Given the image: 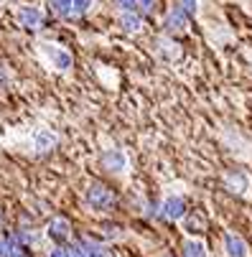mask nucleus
<instances>
[{
  "mask_svg": "<svg viewBox=\"0 0 252 257\" xmlns=\"http://www.w3.org/2000/svg\"><path fill=\"white\" fill-rule=\"evenodd\" d=\"M161 211H163L166 219H184V216H186V201H184L181 196H168V199L163 201Z\"/></svg>",
  "mask_w": 252,
  "mask_h": 257,
  "instance_id": "7ed1b4c3",
  "label": "nucleus"
},
{
  "mask_svg": "<svg viewBox=\"0 0 252 257\" xmlns=\"http://www.w3.org/2000/svg\"><path fill=\"white\" fill-rule=\"evenodd\" d=\"M120 26H122L125 31L135 33V31H140L143 21H140V16H138V13H122V16H120Z\"/></svg>",
  "mask_w": 252,
  "mask_h": 257,
  "instance_id": "9b49d317",
  "label": "nucleus"
},
{
  "mask_svg": "<svg viewBox=\"0 0 252 257\" xmlns=\"http://www.w3.org/2000/svg\"><path fill=\"white\" fill-rule=\"evenodd\" d=\"M87 201H89L94 209H107V206L115 201V194L107 189V186H102V183H92L89 191H87Z\"/></svg>",
  "mask_w": 252,
  "mask_h": 257,
  "instance_id": "f257e3e1",
  "label": "nucleus"
},
{
  "mask_svg": "<svg viewBox=\"0 0 252 257\" xmlns=\"http://www.w3.org/2000/svg\"><path fill=\"white\" fill-rule=\"evenodd\" d=\"M41 49H44V54H49V56H51V64H54V69H59V71H69V69H71V64H74L71 54H69V51H64L61 46L44 44Z\"/></svg>",
  "mask_w": 252,
  "mask_h": 257,
  "instance_id": "f03ea898",
  "label": "nucleus"
},
{
  "mask_svg": "<svg viewBox=\"0 0 252 257\" xmlns=\"http://www.w3.org/2000/svg\"><path fill=\"white\" fill-rule=\"evenodd\" d=\"M117 6L122 8V13H135V8H138V0H117Z\"/></svg>",
  "mask_w": 252,
  "mask_h": 257,
  "instance_id": "2eb2a0df",
  "label": "nucleus"
},
{
  "mask_svg": "<svg viewBox=\"0 0 252 257\" xmlns=\"http://www.w3.org/2000/svg\"><path fill=\"white\" fill-rule=\"evenodd\" d=\"M18 21L26 26V28H36V26H41V11L39 8H21L18 13Z\"/></svg>",
  "mask_w": 252,
  "mask_h": 257,
  "instance_id": "6e6552de",
  "label": "nucleus"
},
{
  "mask_svg": "<svg viewBox=\"0 0 252 257\" xmlns=\"http://www.w3.org/2000/svg\"><path fill=\"white\" fill-rule=\"evenodd\" d=\"M54 143H56V138H54L51 133H46V130H41L39 135H36V148H39V151H46V148H51Z\"/></svg>",
  "mask_w": 252,
  "mask_h": 257,
  "instance_id": "ddd939ff",
  "label": "nucleus"
},
{
  "mask_svg": "<svg viewBox=\"0 0 252 257\" xmlns=\"http://www.w3.org/2000/svg\"><path fill=\"white\" fill-rule=\"evenodd\" d=\"M69 232H71V227H69V222L64 216H54L51 219V224H49V237H54L56 242H64L66 237H69Z\"/></svg>",
  "mask_w": 252,
  "mask_h": 257,
  "instance_id": "0eeeda50",
  "label": "nucleus"
},
{
  "mask_svg": "<svg viewBox=\"0 0 252 257\" xmlns=\"http://www.w3.org/2000/svg\"><path fill=\"white\" fill-rule=\"evenodd\" d=\"M102 163H104L107 171H112V173H122L128 168V158H125L122 151H107L102 156Z\"/></svg>",
  "mask_w": 252,
  "mask_h": 257,
  "instance_id": "423d86ee",
  "label": "nucleus"
},
{
  "mask_svg": "<svg viewBox=\"0 0 252 257\" xmlns=\"http://www.w3.org/2000/svg\"><path fill=\"white\" fill-rule=\"evenodd\" d=\"M71 254H74V252H69V249H64V247H56L49 257H71Z\"/></svg>",
  "mask_w": 252,
  "mask_h": 257,
  "instance_id": "f3484780",
  "label": "nucleus"
},
{
  "mask_svg": "<svg viewBox=\"0 0 252 257\" xmlns=\"http://www.w3.org/2000/svg\"><path fill=\"white\" fill-rule=\"evenodd\" d=\"M71 257H89V252H84V249H82V252H74Z\"/></svg>",
  "mask_w": 252,
  "mask_h": 257,
  "instance_id": "aec40b11",
  "label": "nucleus"
},
{
  "mask_svg": "<svg viewBox=\"0 0 252 257\" xmlns=\"http://www.w3.org/2000/svg\"><path fill=\"white\" fill-rule=\"evenodd\" d=\"M51 6H54V13H56V16L74 13V0H51Z\"/></svg>",
  "mask_w": 252,
  "mask_h": 257,
  "instance_id": "f8f14e48",
  "label": "nucleus"
},
{
  "mask_svg": "<svg viewBox=\"0 0 252 257\" xmlns=\"http://www.w3.org/2000/svg\"><path fill=\"white\" fill-rule=\"evenodd\" d=\"M94 0H74V13H87Z\"/></svg>",
  "mask_w": 252,
  "mask_h": 257,
  "instance_id": "dca6fc26",
  "label": "nucleus"
},
{
  "mask_svg": "<svg viewBox=\"0 0 252 257\" xmlns=\"http://www.w3.org/2000/svg\"><path fill=\"white\" fill-rule=\"evenodd\" d=\"M201 227V219H189V229H191V234H194V229H199Z\"/></svg>",
  "mask_w": 252,
  "mask_h": 257,
  "instance_id": "6ab92c4d",
  "label": "nucleus"
},
{
  "mask_svg": "<svg viewBox=\"0 0 252 257\" xmlns=\"http://www.w3.org/2000/svg\"><path fill=\"white\" fill-rule=\"evenodd\" d=\"M224 252L229 254V257H247V242L239 237V234H234V232H229V234H224Z\"/></svg>",
  "mask_w": 252,
  "mask_h": 257,
  "instance_id": "20e7f679",
  "label": "nucleus"
},
{
  "mask_svg": "<svg viewBox=\"0 0 252 257\" xmlns=\"http://www.w3.org/2000/svg\"><path fill=\"white\" fill-rule=\"evenodd\" d=\"M186 13L181 11V8H173L171 13H168V18H166V28L168 31H184L186 28Z\"/></svg>",
  "mask_w": 252,
  "mask_h": 257,
  "instance_id": "1a4fd4ad",
  "label": "nucleus"
},
{
  "mask_svg": "<svg viewBox=\"0 0 252 257\" xmlns=\"http://www.w3.org/2000/svg\"><path fill=\"white\" fill-rule=\"evenodd\" d=\"M184 257H206V247L199 239H189L184 242Z\"/></svg>",
  "mask_w": 252,
  "mask_h": 257,
  "instance_id": "9d476101",
  "label": "nucleus"
},
{
  "mask_svg": "<svg viewBox=\"0 0 252 257\" xmlns=\"http://www.w3.org/2000/svg\"><path fill=\"white\" fill-rule=\"evenodd\" d=\"M224 183L232 189V191H237V194H247L249 191V176L244 173V171H229L227 176H224Z\"/></svg>",
  "mask_w": 252,
  "mask_h": 257,
  "instance_id": "39448f33",
  "label": "nucleus"
},
{
  "mask_svg": "<svg viewBox=\"0 0 252 257\" xmlns=\"http://www.w3.org/2000/svg\"><path fill=\"white\" fill-rule=\"evenodd\" d=\"M104 229H107V232H104L107 237H117V229H120V227H115V224H104Z\"/></svg>",
  "mask_w": 252,
  "mask_h": 257,
  "instance_id": "a211bd4d",
  "label": "nucleus"
},
{
  "mask_svg": "<svg viewBox=\"0 0 252 257\" xmlns=\"http://www.w3.org/2000/svg\"><path fill=\"white\" fill-rule=\"evenodd\" d=\"M181 11H184L186 16H194V13L199 11V0H181Z\"/></svg>",
  "mask_w": 252,
  "mask_h": 257,
  "instance_id": "4468645a",
  "label": "nucleus"
}]
</instances>
